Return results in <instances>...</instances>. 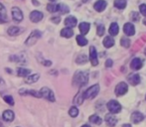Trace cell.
Segmentation results:
<instances>
[{"label":"cell","mask_w":146,"mask_h":127,"mask_svg":"<svg viewBox=\"0 0 146 127\" xmlns=\"http://www.w3.org/2000/svg\"><path fill=\"white\" fill-rule=\"evenodd\" d=\"M88 81V73L87 71H78L74 75V85L84 87Z\"/></svg>","instance_id":"1"},{"label":"cell","mask_w":146,"mask_h":127,"mask_svg":"<svg viewBox=\"0 0 146 127\" xmlns=\"http://www.w3.org/2000/svg\"><path fill=\"white\" fill-rule=\"evenodd\" d=\"M98 91H100V85H92V87H88L87 91L83 93V97L84 98H88V99H90V98H94L96 95H98Z\"/></svg>","instance_id":"2"},{"label":"cell","mask_w":146,"mask_h":127,"mask_svg":"<svg viewBox=\"0 0 146 127\" xmlns=\"http://www.w3.org/2000/svg\"><path fill=\"white\" fill-rule=\"evenodd\" d=\"M42 37V33L38 30H35L29 35V37L27 38V40L25 41V45L26 46H33L35 43L37 42L38 39H40Z\"/></svg>","instance_id":"3"},{"label":"cell","mask_w":146,"mask_h":127,"mask_svg":"<svg viewBox=\"0 0 146 127\" xmlns=\"http://www.w3.org/2000/svg\"><path fill=\"white\" fill-rule=\"evenodd\" d=\"M39 93H40V95H41L42 97L48 99L49 101H55L54 93H53V91H51L50 89H48V87H43V89H41Z\"/></svg>","instance_id":"4"},{"label":"cell","mask_w":146,"mask_h":127,"mask_svg":"<svg viewBox=\"0 0 146 127\" xmlns=\"http://www.w3.org/2000/svg\"><path fill=\"white\" fill-rule=\"evenodd\" d=\"M108 108L111 113H118L121 110V105L116 100H110L108 103Z\"/></svg>","instance_id":"5"},{"label":"cell","mask_w":146,"mask_h":127,"mask_svg":"<svg viewBox=\"0 0 146 127\" xmlns=\"http://www.w3.org/2000/svg\"><path fill=\"white\" fill-rule=\"evenodd\" d=\"M12 18L15 22H21L23 20V13L18 7L12 8Z\"/></svg>","instance_id":"6"},{"label":"cell","mask_w":146,"mask_h":127,"mask_svg":"<svg viewBox=\"0 0 146 127\" xmlns=\"http://www.w3.org/2000/svg\"><path fill=\"white\" fill-rule=\"evenodd\" d=\"M127 89H128V87H127L126 83H119L118 85H116L114 93H115V95L117 96H121V95H124V93H127Z\"/></svg>","instance_id":"7"},{"label":"cell","mask_w":146,"mask_h":127,"mask_svg":"<svg viewBox=\"0 0 146 127\" xmlns=\"http://www.w3.org/2000/svg\"><path fill=\"white\" fill-rule=\"evenodd\" d=\"M42 19H43L42 12L35 10V11H33L30 13V20L33 22V23H38V22H40Z\"/></svg>","instance_id":"8"},{"label":"cell","mask_w":146,"mask_h":127,"mask_svg":"<svg viewBox=\"0 0 146 127\" xmlns=\"http://www.w3.org/2000/svg\"><path fill=\"white\" fill-rule=\"evenodd\" d=\"M90 61L92 65H98V54L94 47H90Z\"/></svg>","instance_id":"9"},{"label":"cell","mask_w":146,"mask_h":127,"mask_svg":"<svg viewBox=\"0 0 146 127\" xmlns=\"http://www.w3.org/2000/svg\"><path fill=\"white\" fill-rule=\"evenodd\" d=\"M106 5H108L106 1H104V0H98V1H96V3H94V8L96 11L102 12L106 8Z\"/></svg>","instance_id":"10"},{"label":"cell","mask_w":146,"mask_h":127,"mask_svg":"<svg viewBox=\"0 0 146 127\" xmlns=\"http://www.w3.org/2000/svg\"><path fill=\"white\" fill-rule=\"evenodd\" d=\"M123 31L127 36H133L135 34V28L133 26V24L131 23H126L123 26Z\"/></svg>","instance_id":"11"},{"label":"cell","mask_w":146,"mask_h":127,"mask_svg":"<svg viewBox=\"0 0 146 127\" xmlns=\"http://www.w3.org/2000/svg\"><path fill=\"white\" fill-rule=\"evenodd\" d=\"M143 118H144L143 114L138 111H135L131 114V121H132L133 123H139V122L142 121Z\"/></svg>","instance_id":"12"},{"label":"cell","mask_w":146,"mask_h":127,"mask_svg":"<svg viewBox=\"0 0 146 127\" xmlns=\"http://www.w3.org/2000/svg\"><path fill=\"white\" fill-rule=\"evenodd\" d=\"M65 25L68 28L72 29V28L76 27V25H77V19L75 17H73V16H69V17H67L65 19Z\"/></svg>","instance_id":"13"},{"label":"cell","mask_w":146,"mask_h":127,"mask_svg":"<svg viewBox=\"0 0 146 127\" xmlns=\"http://www.w3.org/2000/svg\"><path fill=\"white\" fill-rule=\"evenodd\" d=\"M127 79H128L129 83L132 85H137L140 83V77H139L137 73H132V75H130Z\"/></svg>","instance_id":"14"},{"label":"cell","mask_w":146,"mask_h":127,"mask_svg":"<svg viewBox=\"0 0 146 127\" xmlns=\"http://www.w3.org/2000/svg\"><path fill=\"white\" fill-rule=\"evenodd\" d=\"M142 60H140L139 58H135V59H133L132 60V62H131L130 64V67H131V69H140L141 67H142Z\"/></svg>","instance_id":"15"},{"label":"cell","mask_w":146,"mask_h":127,"mask_svg":"<svg viewBox=\"0 0 146 127\" xmlns=\"http://www.w3.org/2000/svg\"><path fill=\"white\" fill-rule=\"evenodd\" d=\"M2 118H3L5 121H13L14 119V113L11 110H5L2 114Z\"/></svg>","instance_id":"16"},{"label":"cell","mask_w":146,"mask_h":127,"mask_svg":"<svg viewBox=\"0 0 146 127\" xmlns=\"http://www.w3.org/2000/svg\"><path fill=\"white\" fill-rule=\"evenodd\" d=\"M22 31H23L22 28L13 26V27H10L9 29H8V34H9L10 36H17V35L21 34Z\"/></svg>","instance_id":"17"},{"label":"cell","mask_w":146,"mask_h":127,"mask_svg":"<svg viewBox=\"0 0 146 127\" xmlns=\"http://www.w3.org/2000/svg\"><path fill=\"white\" fill-rule=\"evenodd\" d=\"M80 31H81V33L83 35H86V34H88V31H90V24L87 23V22H83V23H81L80 24Z\"/></svg>","instance_id":"18"},{"label":"cell","mask_w":146,"mask_h":127,"mask_svg":"<svg viewBox=\"0 0 146 127\" xmlns=\"http://www.w3.org/2000/svg\"><path fill=\"white\" fill-rule=\"evenodd\" d=\"M106 121L110 126H114L117 123L116 118L114 117L112 114H108V115L106 116Z\"/></svg>","instance_id":"19"},{"label":"cell","mask_w":146,"mask_h":127,"mask_svg":"<svg viewBox=\"0 0 146 127\" xmlns=\"http://www.w3.org/2000/svg\"><path fill=\"white\" fill-rule=\"evenodd\" d=\"M74 35V31L71 29V28H64L63 30L61 31V36L65 37V38H71L72 36Z\"/></svg>","instance_id":"20"},{"label":"cell","mask_w":146,"mask_h":127,"mask_svg":"<svg viewBox=\"0 0 146 127\" xmlns=\"http://www.w3.org/2000/svg\"><path fill=\"white\" fill-rule=\"evenodd\" d=\"M0 20L3 22H7V13H6V9L1 3H0Z\"/></svg>","instance_id":"21"},{"label":"cell","mask_w":146,"mask_h":127,"mask_svg":"<svg viewBox=\"0 0 146 127\" xmlns=\"http://www.w3.org/2000/svg\"><path fill=\"white\" fill-rule=\"evenodd\" d=\"M39 79H40V75H38V73H35V75H30V77H26L25 81H26V83H29V85H31V83H36Z\"/></svg>","instance_id":"22"},{"label":"cell","mask_w":146,"mask_h":127,"mask_svg":"<svg viewBox=\"0 0 146 127\" xmlns=\"http://www.w3.org/2000/svg\"><path fill=\"white\" fill-rule=\"evenodd\" d=\"M20 95H31L33 96H35V97H41V95L39 91H23V89H21V91H19Z\"/></svg>","instance_id":"23"},{"label":"cell","mask_w":146,"mask_h":127,"mask_svg":"<svg viewBox=\"0 0 146 127\" xmlns=\"http://www.w3.org/2000/svg\"><path fill=\"white\" fill-rule=\"evenodd\" d=\"M118 30H119L118 25L116 23H111V25L110 27V34L111 36H116L118 34Z\"/></svg>","instance_id":"24"},{"label":"cell","mask_w":146,"mask_h":127,"mask_svg":"<svg viewBox=\"0 0 146 127\" xmlns=\"http://www.w3.org/2000/svg\"><path fill=\"white\" fill-rule=\"evenodd\" d=\"M114 45V40L111 38V37H106L104 40V46L106 47V48H110Z\"/></svg>","instance_id":"25"},{"label":"cell","mask_w":146,"mask_h":127,"mask_svg":"<svg viewBox=\"0 0 146 127\" xmlns=\"http://www.w3.org/2000/svg\"><path fill=\"white\" fill-rule=\"evenodd\" d=\"M126 0H115L114 1V6L118 9H124L126 7Z\"/></svg>","instance_id":"26"},{"label":"cell","mask_w":146,"mask_h":127,"mask_svg":"<svg viewBox=\"0 0 146 127\" xmlns=\"http://www.w3.org/2000/svg\"><path fill=\"white\" fill-rule=\"evenodd\" d=\"M30 73H31V71H30V69H28L19 67V69H17V75H19V77H27Z\"/></svg>","instance_id":"27"},{"label":"cell","mask_w":146,"mask_h":127,"mask_svg":"<svg viewBox=\"0 0 146 127\" xmlns=\"http://www.w3.org/2000/svg\"><path fill=\"white\" fill-rule=\"evenodd\" d=\"M77 43L80 46H86L88 44V40L83 36V35H78L77 36Z\"/></svg>","instance_id":"28"},{"label":"cell","mask_w":146,"mask_h":127,"mask_svg":"<svg viewBox=\"0 0 146 127\" xmlns=\"http://www.w3.org/2000/svg\"><path fill=\"white\" fill-rule=\"evenodd\" d=\"M47 10L51 13H55V12L59 11V4H49L47 6Z\"/></svg>","instance_id":"29"},{"label":"cell","mask_w":146,"mask_h":127,"mask_svg":"<svg viewBox=\"0 0 146 127\" xmlns=\"http://www.w3.org/2000/svg\"><path fill=\"white\" fill-rule=\"evenodd\" d=\"M90 121L94 124H100L102 123V118L98 115H92L90 117Z\"/></svg>","instance_id":"30"},{"label":"cell","mask_w":146,"mask_h":127,"mask_svg":"<svg viewBox=\"0 0 146 127\" xmlns=\"http://www.w3.org/2000/svg\"><path fill=\"white\" fill-rule=\"evenodd\" d=\"M69 114L72 116V117H77L78 114H79V110H78V108H77V107L73 106V107H71V109H70Z\"/></svg>","instance_id":"31"},{"label":"cell","mask_w":146,"mask_h":127,"mask_svg":"<svg viewBox=\"0 0 146 127\" xmlns=\"http://www.w3.org/2000/svg\"><path fill=\"white\" fill-rule=\"evenodd\" d=\"M120 44L122 47H124V48H128L129 46H130V40L127 38H122L120 41Z\"/></svg>","instance_id":"32"},{"label":"cell","mask_w":146,"mask_h":127,"mask_svg":"<svg viewBox=\"0 0 146 127\" xmlns=\"http://www.w3.org/2000/svg\"><path fill=\"white\" fill-rule=\"evenodd\" d=\"M3 99H4V101H5L6 103L10 104V105H14V99H13V97H12L11 95H5L3 97Z\"/></svg>","instance_id":"33"},{"label":"cell","mask_w":146,"mask_h":127,"mask_svg":"<svg viewBox=\"0 0 146 127\" xmlns=\"http://www.w3.org/2000/svg\"><path fill=\"white\" fill-rule=\"evenodd\" d=\"M88 61V58L86 55H81V56H79L77 58V63L80 64V65H82V64L86 63Z\"/></svg>","instance_id":"34"},{"label":"cell","mask_w":146,"mask_h":127,"mask_svg":"<svg viewBox=\"0 0 146 127\" xmlns=\"http://www.w3.org/2000/svg\"><path fill=\"white\" fill-rule=\"evenodd\" d=\"M59 11H61L62 13H68L69 12V7L65 4H59Z\"/></svg>","instance_id":"35"},{"label":"cell","mask_w":146,"mask_h":127,"mask_svg":"<svg viewBox=\"0 0 146 127\" xmlns=\"http://www.w3.org/2000/svg\"><path fill=\"white\" fill-rule=\"evenodd\" d=\"M104 34V26L102 24L98 26V36H102Z\"/></svg>","instance_id":"36"},{"label":"cell","mask_w":146,"mask_h":127,"mask_svg":"<svg viewBox=\"0 0 146 127\" xmlns=\"http://www.w3.org/2000/svg\"><path fill=\"white\" fill-rule=\"evenodd\" d=\"M139 9H140V13L146 17V4H141Z\"/></svg>","instance_id":"37"},{"label":"cell","mask_w":146,"mask_h":127,"mask_svg":"<svg viewBox=\"0 0 146 127\" xmlns=\"http://www.w3.org/2000/svg\"><path fill=\"white\" fill-rule=\"evenodd\" d=\"M131 19H132L133 21H138L139 20L138 13H136V12H132V13H131Z\"/></svg>","instance_id":"38"},{"label":"cell","mask_w":146,"mask_h":127,"mask_svg":"<svg viewBox=\"0 0 146 127\" xmlns=\"http://www.w3.org/2000/svg\"><path fill=\"white\" fill-rule=\"evenodd\" d=\"M106 67H112V61L110 60H108L106 61Z\"/></svg>","instance_id":"39"},{"label":"cell","mask_w":146,"mask_h":127,"mask_svg":"<svg viewBox=\"0 0 146 127\" xmlns=\"http://www.w3.org/2000/svg\"><path fill=\"white\" fill-rule=\"evenodd\" d=\"M51 21L52 22H55V23H59L60 22V17H55V18H52V19H51Z\"/></svg>","instance_id":"40"},{"label":"cell","mask_w":146,"mask_h":127,"mask_svg":"<svg viewBox=\"0 0 146 127\" xmlns=\"http://www.w3.org/2000/svg\"><path fill=\"white\" fill-rule=\"evenodd\" d=\"M3 83H4L3 79H1V77H0V85H3Z\"/></svg>","instance_id":"41"},{"label":"cell","mask_w":146,"mask_h":127,"mask_svg":"<svg viewBox=\"0 0 146 127\" xmlns=\"http://www.w3.org/2000/svg\"><path fill=\"white\" fill-rule=\"evenodd\" d=\"M122 127H131V125H130V124H124Z\"/></svg>","instance_id":"42"},{"label":"cell","mask_w":146,"mask_h":127,"mask_svg":"<svg viewBox=\"0 0 146 127\" xmlns=\"http://www.w3.org/2000/svg\"><path fill=\"white\" fill-rule=\"evenodd\" d=\"M82 127H90V125H83Z\"/></svg>","instance_id":"43"},{"label":"cell","mask_w":146,"mask_h":127,"mask_svg":"<svg viewBox=\"0 0 146 127\" xmlns=\"http://www.w3.org/2000/svg\"><path fill=\"white\" fill-rule=\"evenodd\" d=\"M88 1H90V0H83V2H88Z\"/></svg>","instance_id":"44"},{"label":"cell","mask_w":146,"mask_h":127,"mask_svg":"<svg viewBox=\"0 0 146 127\" xmlns=\"http://www.w3.org/2000/svg\"><path fill=\"white\" fill-rule=\"evenodd\" d=\"M143 23H144L145 25H146V18H145V20H144V21H143Z\"/></svg>","instance_id":"45"},{"label":"cell","mask_w":146,"mask_h":127,"mask_svg":"<svg viewBox=\"0 0 146 127\" xmlns=\"http://www.w3.org/2000/svg\"><path fill=\"white\" fill-rule=\"evenodd\" d=\"M51 1H55V0H51Z\"/></svg>","instance_id":"46"},{"label":"cell","mask_w":146,"mask_h":127,"mask_svg":"<svg viewBox=\"0 0 146 127\" xmlns=\"http://www.w3.org/2000/svg\"><path fill=\"white\" fill-rule=\"evenodd\" d=\"M0 127H3V126H2V125H0Z\"/></svg>","instance_id":"47"}]
</instances>
